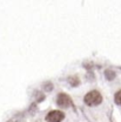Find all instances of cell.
Returning a JSON list of instances; mask_svg holds the SVG:
<instances>
[{"label": "cell", "mask_w": 121, "mask_h": 122, "mask_svg": "<svg viewBox=\"0 0 121 122\" xmlns=\"http://www.w3.org/2000/svg\"><path fill=\"white\" fill-rule=\"evenodd\" d=\"M65 119V114L61 110H52L46 115V122H61Z\"/></svg>", "instance_id": "2"}, {"label": "cell", "mask_w": 121, "mask_h": 122, "mask_svg": "<svg viewBox=\"0 0 121 122\" xmlns=\"http://www.w3.org/2000/svg\"><path fill=\"white\" fill-rule=\"evenodd\" d=\"M57 105L61 108H67L72 105V99L69 97V95L65 94V93H61L57 96Z\"/></svg>", "instance_id": "3"}, {"label": "cell", "mask_w": 121, "mask_h": 122, "mask_svg": "<svg viewBox=\"0 0 121 122\" xmlns=\"http://www.w3.org/2000/svg\"><path fill=\"white\" fill-rule=\"evenodd\" d=\"M84 101L87 106H98L102 102V95L98 91H92L85 95Z\"/></svg>", "instance_id": "1"}, {"label": "cell", "mask_w": 121, "mask_h": 122, "mask_svg": "<svg viewBox=\"0 0 121 122\" xmlns=\"http://www.w3.org/2000/svg\"><path fill=\"white\" fill-rule=\"evenodd\" d=\"M114 101H115L116 105L121 106V89L115 93V95H114Z\"/></svg>", "instance_id": "4"}, {"label": "cell", "mask_w": 121, "mask_h": 122, "mask_svg": "<svg viewBox=\"0 0 121 122\" xmlns=\"http://www.w3.org/2000/svg\"><path fill=\"white\" fill-rule=\"evenodd\" d=\"M105 75H106V77L108 80H113V79L115 77V73H114L113 71H109V69H108V71L105 72Z\"/></svg>", "instance_id": "5"}]
</instances>
